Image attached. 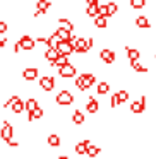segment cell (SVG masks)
Segmentation results:
<instances>
[{"instance_id": "41", "label": "cell", "mask_w": 156, "mask_h": 159, "mask_svg": "<svg viewBox=\"0 0 156 159\" xmlns=\"http://www.w3.org/2000/svg\"><path fill=\"white\" fill-rule=\"evenodd\" d=\"M9 145H11V147H17V142H16V140H11V142H9Z\"/></svg>"}, {"instance_id": "27", "label": "cell", "mask_w": 156, "mask_h": 159, "mask_svg": "<svg viewBox=\"0 0 156 159\" xmlns=\"http://www.w3.org/2000/svg\"><path fill=\"white\" fill-rule=\"evenodd\" d=\"M48 145L50 147H59L60 145V137L57 134H52V135H48Z\"/></svg>"}, {"instance_id": "3", "label": "cell", "mask_w": 156, "mask_h": 159, "mask_svg": "<svg viewBox=\"0 0 156 159\" xmlns=\"http://www.w3.org/2000/svg\"><path fill=\"white\" fill-rule=\"evenodd\" d=\"M19 45H21V48L24 50V52H31V50L35 48L36 41L29 34H24V36H21V39H19Z\"/></svg>"}, {"instance_id": "38", "label": "cell", "mask_w": 156, "mask_h": 159, "mask_svg": "<svg viewBox=\"0 0 156 159\" xmlns=\"http://www.w3.org/2000/svg\"><path fill=\"white\" fill-rule=\"evenodd\" d=\"M4 33H7V22L0 21V34H4Z\"/></svg>"}, {"instance_id": "28", "label": "cell", "mask_w": 156, "mask_h": 159, "mask_svg": "<svg viewBox=\"0 0 156 159\" xmlns=\"http://www.w3.org/2000/svg\"><path fill=\"white\" fill-rule=\"evenodd\" d=\"M67 63H69V57H67V55H60L59 58L55 60V63H53V65L59 67V69H62V67L67 65Z\"/></svg>"}, {"instance_id": "37", "label": "cell", "mask_w": 156, "mask_h": 159, "mask_svg": "<svg viewBox=\"0 0 156 159\" xmlns=\"http://www.w3.org/2000/svg\"><path fill=\"white\" fill-rule=\"evenodd\" d=\"M118 104H120V99H118V94H113V96L110 98V106H111V108H117Z\"/></svg>"}, {"instance_id": "25", "label": "cell", "mask_w": 156, "mask_h": 159, "mask_svg": "<svg viewBox=\"0 0 156 159\" xmlns=\"http://www.w3.org/2000/svg\"><path fill=\"white\" fill-rule=\"evenodd\" d=\"M72 121L76 125H81V123H84V113L81 110H76L74 111V115H72Z\"/></svg>"}, {"instance_id": "2", "label": "cell", "mask_w": 156, "mask_h": 159, "mask_svg": "<svg viewBox=\"0 0 156 159\" xmlns=\"http://www.w3.org/2000/svg\"><path fill=\"white\" fill-rule=\"evenodd\" d=\"M40 87H41L43 91H46V93H50V91H53V87H55V79H53L52 75H43L41 79H40Z\"/></svg>"}, {"instance_id": "33", "label": "cell", "mask_w": 156, "mask_h": 159, "mask_svg": "<svg viewBox=\"0 0 156 159\" xmlns=\"http://www.w3.org/2000/svg\"><path fill=\"white\" fill-rule=\"evenodd\" d=\"M98 14L101 16V17H110V11H108V5H100V9H98Z\"/></svg>"}, {"instance_id": "8", "label": "cell", "mask_w": 156, "mask_h": 159, "mask_svg": "<svg viewBox=\"0 0 156 159\" xmlns=\"http://www.w3.org/2000/svg\"><path fill=\"white\" fill-rule=\"evenodd\" d=\"M57 50H59L60 55H67V57L74 53V46L70 45L69 41H60V43H59V46H57Z\"/></svg>"}, {"instance_id": "5", "label": "cell", "mask_w": 156, "mask_h": 159, "mask_svg": "<svg viewBox=\"0 0 156 159\" xmlns=\"http://www.w3.org/2000/svg\"><path fill=\"white\" fill-rule=\"evenodd\" d=\"M12 135H14V127H12L11 123H4V127L0 130V137L9 144V142L12 140Z\"/></svg>"}, {"instance_id": "36", "label": "cell", "mask_w": 156, "mask_h": 159, "mask_svg": "<svg viewBox=\"0 0 156 159\" xmlns=\"http://www.w3.org/2000/svg\"><path fill=\"white\" fill-rule=\"evenodd\" d=\"M118 99H120V103H125V101H129V93L125 89H122V91H118Z\"/></svg>"}, {"instance_id": "23", "label": "cell", "mask_w": 156, "mask_h": 159, "mask_svg": "<svg viewBox=\"0 0 156 159\" xmlns=\"http://www.w3.org/2000/svg\"><path fill=\"white\" fill-rule=\"evenodd\" d=\"M94 26H96L98 29L108 28V19H106V17H101V16H98V17L94 19Z\"/></svg>"}, {"instance_id": "29", "label": "cell", "mask_w": 156, "mask_h": 159, "mask_svg": "<svg viewBox=\"0 0 156 159\" xmlns=\"http://www.w3.org/2000/svg\"><path fill=\"white\" fill-rule=\"evenodd\" d=\"M108 91H110V84H108V82H100V84H98V89H96V93L100 94V96H103V94H106Z\"/></svg>"}, {"instance_id": "7", "label": "cell", "mask_w": 156, "mask_h": 159, "mask_svg": "<svg viewBox=\"0 0 156 159\" xmlns=\"http://www.w3.org/2000/svg\"><path fill=\"white\" fill-rule=\"evenodd\" d=\"M76 67L72 65V63H67V65H64L62 69H59V74L64 77V79H70V77L76 75Z\"/></svg>"}, {"instance_id": "17", "label": "cell", "mask_w": 156, "mask_h": 159, "mask_svg": "<svg viewBox=\"0 0 156 159\" xmlns=\"http://www.w3.org/2000/svg\"><path fill=\"white\" fill-rule=\"evenodd\" d=\"M83 79H84V86H86V89H89V87L96 82V75H94V74H83Z\"/></svg>"}, {"instance_id": "42", "label": "cell", "mask_w": 156, "mask_h": 159, "mask_svg": "<svg viewBox=\"0 0 156 159\" xmlns=\"http://www.w3.org/2000/svg\"><path fill=\"white\" fill-rule=\"evenodd\" d=\"M57 159H72V157H69V156H59Z\"/></svg>"}, {"instance_id": "19", "label": "cell", "mask_w": 156, "mask_h": 159, "mask_svg": "<svg viewBox=\"0 0 156 159\" xmlns=\"http://www.w3.org/2000/svg\"><path fill=\"white\" fill-rule=\"evenodd\" d=\"M125 52H127V57H129V60L130 62H137L139 60V50H135V48H125Z\"/></svg>"}, {"instance_id": "30", "label": "cell", "mask_w": 156, "mask_h": 159, "mask_svg": "<svg viewBox=\"0 0 156 159\" xmlns=\"http://www.w3.org/2000/svg\"><path fill=\"white\" fill-rule=\"evenodd\" d=\"M106 5H108V11H110V17H111V16H115V14L118 12V4H117V2L110 0V2H108Z\"/></svg>"}, {"instance_id": "15", "label": "cell", "mask_w": 156, "mask_h": 159, "mask_svg": "<svg viewBox=\"0 0 156 159\" xmlns=\"http://www.w3.org/2000/svg\"><path fill=\"white\" fill-rule=\"evenodd\" d=\"M86 110L89 111V113H96L98 110H100V104H98V101L94 99V98H89V99H87V104H86Z\"/></svg>"}, {"instance_id": "18", "label": "cell", "mask_w": 156, "mask_h": 159, "mask_svg": "<svg viewBox=\"0 0 156 159\" xmlns=\"http://www.w3.org/2000/svg\"><path fill=\"white\" fill-rule=\"evenodd\" d=\"M59 26H60V28H64V29H67V31H70V33L74 31V24L69 21V19H65V17H60L59 19Z\"/></svg>"}, {"instance_id": "22", "label": "cell", "mask_w": 156, "mask_h": 159, "mask_svg": "<svg viewBox=\"0 0 156 159\" xmlns=\"http://www.w3.org/2000/svg\"><path fill=\"white\" fill-rule=\"evenodd\" d=\"M98 9H100V5H87V9H86V14H87V17H91V19H96L98 16Z\"/></svg>"}, {"instance_id": "35", "label": "cell", "mask_w": 156, "mask_h": 159, "mask_svg": "<svg viewBox=\"0 0 156 159\" xmlns=\"http://www.w3.org/2000/svg\"><path fill=\"white\" fill-rule=\"evenodd\" d=\"M19 99H21L19 96H12V98H9V99H7V103L4 104V108H12V106H14V104L19 101Z\"/></svg>"}, {"instance_id": "39", "label": "cell", "mask_w": 156, "mask_h": 159, "mask_svg": "<svg viewBox=\"0 0 156 159\" xmlns=\"http://www.w3.org/2000/svg\"><path fill=\"white\" fill-rule=\"evenodd\" d=\"M87 5H100V0H86Z\"/></svg>"}, {"instance_id": "24", "label": "cell", "mask_w": 156, "mask_h": 159, "mask_svg": "<svg viewBox=\"0 0 156 159\" xmlns=\"http://www.w3.org/2000/svg\"><path fill=\"white\" fill-rule=\"evenodd\" d=\"M43 116V110L41 108H36L33 113H28V121H35V120H40Z\"/></svg>"}, {"instance_id": "40", "label": "cell", "mask_w": 156, "mask_h": 159, "mask_svg": "<svg viewBox=\"0 0 156 159\" xmlns=\"http://www.w3.org/2000/svg\"><path fill=\"white\" fill-rule=\"evenodd\" d=\"M5 41H7V39H5L4 36L0 34V48H4V46H5Z\"/></svg>"}, {"instance_id": "16", "label": "cell", "mask_w": 156, "mask_h": 159, "mask_svg": "<svg viewBox=\"0 0 156 159\" xmlns=\"http://www.w3.org/2000/svg\"><path fill=\"white\" fill-rule=\"evenodd\" d=\"M57 34H59V38L62 39V41H69L70 38H72V33L70 31H67V29H64V28H57Z\"/></svg>"}, {"instance_id": "31", "label": "cell", "mask_w": 156, "mask_h": 159, "mask_svg": "<svg viewBox=\"0 0 156 159\" xmlns=\"http://www.w3.org/2000/svg\"><path fill=\"white\" fill-rule=\"evenodd\" d=\"M130 67L135 70V72H141V74H146V72H148V69H146V67H142L139 62H130Z\"/></svg>"}, {"instance_id": "6", "label": "cell", "mask_w": 156, "mask_h": 159, "mask_svg": "<svg viewBox=\"0 0 156 159\" xmlns=\"http://www.w3.org/2000/svg\"><path fill=\"white\" fill-rule=\"evenodd\" d=\"M144 108H146V96H141L137 101L130 103V111H132V113H135V115L142 113V111H144Z\"/></svg>"}, {"instance_id": "9", "label": "cell", "mask_w": 156, "mask_h": 159, "mask_svg": "<svg viewBox=\"0 0 156 159\" xmlns=\"http://www.w3.org/2000/svg\"><path fill=\"white\" fill-rule=\"evenodd\" d=\"M100 58L103 60L105 63H113V62H115V52H113V50H108V48H105V50H101V53H100Z\"/></svg>"}, {"instance_id": "4", "label": "cell", "mask_w": 156, "mask_h": 159, "mask_svg": "<svg viewBox=\"0 0 156 159\" xmlns=\"http://www.w3.org/2000/svg\"><path fill=\"white\" fill-rule=\"evenodd\" d=\"M76 53H79V55H84V53H87L91 50V46H89V43H87V38H81L79 36V39H77V45H76Z\"/></svg>"}, {"instance_id": "20", "label": "cell", "mask_w": 156, "mask_h": 159, "mask_svg": "<svg viewBox=\"0 0 156 159\" xmlns=\"http://www.w3.org/2000/svg\"><path fill=\"white\" fill-rule=\"evenodd\" d=\"M98 154H100V147H98V145H94L93 142H91V144L87 145V154L86 156H87V157H93L94 159Z\"/></svg>"}, {"instance_id": "21", "label": "cell", "mask_w": 156, "mask_h": 159, "mask_svg": "<svg viewBox=\"0 0 156 159\" xmlns=\"http://www.w3.org/2000/svg\"><path fill=\"white\" fill-rule=\"evenodd\" d=\"M36 108H40L38 101H36L35 98H29V99L26 101V110H28V113H33V111H35Z\"/></svg>"}, {"instance_id": "1", "label": "cell", "mask_w": 156, "mask_h": 159, "mask_svg": "<svg viewBox=\"0 0 156 159\" xmlns=\"http://www.w3.org/2000/svg\"><path fill=\"white\" fill-rule=\"evenodd\" d=\"M55 101H57V104H60V106H69V104L74 103V96L69 93V91H60V93L57 94Z\"/></svg>"}, {"instance_id": "13", "label": "cell", "mask_w": 156, "mask_h": 159, "mask_svg": "<svg viewBox=\"0 0 156 159\" xmlns=\"http://www.w3.org/2000/svg\"><path fill=\"white\" fill-rule=\"evenodd\" d=\"M60 41H62V39L59 38V34L53 33V34H50L48 38H46V46H48V48H57Z\"/></svg>"}, {"instance_id": "14", "label": "cell", "mask_w": 156, "mask_h": 159, "mask_svg": "<svg viewBox=\"0 0 156 159\" xmlns=\"http://www.w3.org/2000/svg\"><path fill=\"white\" fill-rule=\"evenodd\" d=\"M91 142L89 140H83V142H77L76 144V152L79 156H84V154H87V145H89Z\"/></svg>"}, {"instance_id": "11", "label": "cell", "mask_w": 156, "mask_h": 159, "mask_svg": "<svg viewBox=\"0 0 156 159\" xmlns=\"http://www.w3.org/2000/svg\"><path fill=\"white\" fill-rule=\"evenodd\" d=\"M59 57H60V53H59V50H57V48H48V50L45 52V58L48 60L52 65L55 63V60L59 58Z\"/></svg>"}, {"instance_id": "12", "label": "cell", "mask_w": 156, "mask_h": 159, "mask_svg": "<svg viewBox=\"0 0 156 159\" xmlns=\"http://www.w3.org/2000/svg\"><path fill=\"white\" fill-rule=\"evenodd\" d=\"M135 26L139 29H148V28H151V22H149V19L146 16H137L135 17Z\"/></svg>"}, {"instance_id": "32", "label": "cell", "mask_w": 156, "mask_h": 159, "mask_svg": "<svg viewBox=\"0 0 156 159\" xmlns=\"http://www.w3.org/2000/svg\"><path fill=\"white\" fill-rule=\"evenodd\" d=\"M146 0H130V7L132 9H144Z\"/></svg>"}, {"instance_id": "26", "label": "cell", "mask_w": 156, "mask_h": 159, "mask_svg": "<svg viewBox=\"0 0 156 159\" xmlns=\"http://www.w3.org/2000/svg\"><path fill=\"white\" fill-rule=\"evenodd\" d=\"M24 110H26V103H24V101H22V99H19L17 103H16L14 106H12V111H14L16 115L22 113V111H24Z\"/></svg>"}, {"instance_id": "34", "label": "cell", "mask_w": 156, "mask_h": 159, "mask_svg": "<svg viewBox=\"0 0 156 159\" xmlns=\"http://www.w3.org/2000/svg\"><path fill=\"white\" fill-rule=\"evenodd\" d=\"M76 87H77L79 91H86V86H84V79H83V74H81V75L76 79Z\"/></svg>"}, {"instance_id": "10", "label": "cell", "mask_w": 156, "mask_h": 159, "mask_svg": "<svg viewBox=\"0 0 156 159\" xmlns=\"http://www.w3.org/2000/svg\"><path fill=\"white\" fill-rule=\"evenodd\" d=\"M38 69H35V67H29V69H24L22 70V77H24L26 80H35L36 77H38Z\"/></svg>"}]
</instances>
